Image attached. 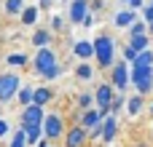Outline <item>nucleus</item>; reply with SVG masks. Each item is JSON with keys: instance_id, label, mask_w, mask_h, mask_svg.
<instances>
[{"instance_id": "14", "label": "nucleus", "mask_w": 153, "mask_h": 147, "mask_svg": "<svg viewBox=\"0 0 153 147\" xmlns=\"http://www.w3.org/2000/svg\"><path fill=\"white\" fill-rule=\"evenodd\" d=\"M73 51H75V56H78V59H89V56H94V43H86V40H78Z\"/></svg>"}, {"instance_id": "16", "label": "nucleus", "mask_w": 153, "mask_h": 147, "mask_svg": "<svg viewBox=\"0 0 153 147\" xmlns=\"http://www.w3.org/2000/svg\"><path fill=\"white\" fill-rule=\"evenodd\" d=\"M129 46H132V48H137V51H145V48H151L148 32H143V35H129Z\"/></svg>"}, {"instance_id": "38", "label": "nucleus", "mask_w": 153, "mask_h": 147, "mask_svg": "<svg viewBox=\"0 0 153 147\" xmlns=\"http://www.w3.org/2000/svg\"><path fill=\"white\" fill-rule=\"evenodd\" d=\"M148 29H151V32H153V24H148Z\"/></svg>"}, {"instance_id": "36", "label": "nucleus", "mask_w": 153, "mask_h": 147, "mask_svg": "<svg viewBox=\"0 0 153 147\" xmlns=\"http://www.w3.org/2000/svg\"><path fill=\"white\" fill-rule=\"evenodd\" d=\"M91 24H94V16H91V13H89V16H86V19H83V27H86V29H89V27H91Z\"/></svg>"}, {"instance_id": "6", "label": "nucleus", "mask_w": 153, "mask_h": 147, "mask_svg": "<svg viewBox=\"0 0 153 147\" xmlns=\"http://www.w3.org/2000/svg\"><path fill=\"white\" fill-rule=\"evenodd\" d=\"M65 134V121L59 112H48L46 121H43V137L46 139H59Z\"/></svg>"}, {"instance_id": "12", "label": "nucleus", "mask_w": 153, "mask_h": 147, "mask_svg": "<svg viewBox=\"0 0 153 147\" xmlns=\"http://www.w3.org/2000/svg\"><path fill=\"white\" fill-rule=\"evenodd\" d=\"M113 21H116V27H121V29H124V27H132L137 19H134V11H132V8H126V11H118V13L113 16Z\"/></svg>"}, {"instance_id": "1", "label": "nucleus", "mask_w": 153, "mask_h": 147, "mask_svg": "<svg viewBox=\"0 0 153 147\" xmlns=\"http://www.w3.org/2000/svg\"><path fill=\"white\" fill-rule=\"evenodd\" d=\"M94 56L102 67H113V56H116V43L110 35H100L94 40Z\"/></svg>"}, {"instance_id": "15", "label": "nucleus", "mask_w": 153, "mask_h": 147, "mask_svg": "<svg viewBox=\"0 0 153 147\" xmlns=\"http://www.w3.org/2000/svg\"><path fill=\"white\" fill-rule=\"evenodd\" d=\"M19 16H22V24H24V27H32V24L38 21V5H27Z\"/></svg>"}, {"instance_id": "35", "label": "nucleus", "mask_w": 153, "mask_h": 147, "mask_svg": "<svg viewBox=\"0 0 153 147\" xmlns=\"http://www.w3.org/2000/svg\"><path fill=\"white\" fill-rule=\"evenodd\" d=\"M129 8H132V11H140V8H143V0H129Z\"/></svg>"}, {"instance_id": "25", "label": "nucleus", "mask_w": 153, "mask_h": 147, "mask_svg": "<svg viewBox=\"0 0 153 147\" xmlns=\"http://www.w3.org/2000/svg\"><path fill=\"white\" fill-rule=\"evenodd\" d=\"M8 64H11V67H24V64H27V56H24V54H11V56H8Z\"/></svg>"}, {"instance_id": "3", "label": "nucleus", "mask_w": 153, "mask_h": 147, "mask_svg": "<svg viewBox=\"0 0 153 147\" xmlns=\"http://www.w3.org/2000/svg\"><path fill=\"white\" fill-rule=\"evenodd\" d=\"M32 67H35V70H32L35 75H46L48 70L56 67V54H54L51 48H46V46L38 48V54H35V59H32Z\"/></svg>"}, {"instance_id": "2", "label": "nucleus", "mask_w": 153, "mask_h": 147, "mask_svg": "<svg viewBox=\"0 0 153 147\" xmlns=\"http://www.w3.org/2000/svg\"><path fill=\"white\" fill-rule=\"evenodd\" d=\"M22 80L16 72H3L0 75V102H11L13 96H19Z\"/></svg>"}, {"instance_id": "18", "label": "nucleus", "mask_w": 153, "mask_h": 147, "mask_svg": "<svg viewBox=\"0 0 153 147\" xmlns=\"http://www.w3.org/2000/svg\"><path fill=\"white\" fill-rule=\"evenodd\" d=\"M132 64H134V67H153V51H151V48L140 51V54H137V59H134Z\"/></svg>"}, {"instance_id": "27", "label": "nucleus", "mask_w": 153, "mask_h": 147, "mask_svg": "<svg viewBox=\"0 0 153 147\" xmlns=\"http://www.w3.org/2000/svg\"><path fill=\"white\" fill-rule=\"evenodd\" d=\"M145 24H148L145 19H143V21L137 19V21H134V24L129 27V35H143V32H145Z\"/></svg>"}, {"instance_id": "13", "label": "nucleus", "mask_w": 153, "mask_h": 147, "mask_svg": "<svg viewBox=\"0 0 153 147\" xmlns=\"http://www.w3.org/2000/svg\"><path fill=\"white\" fill-rule=\"evenodd\" d=\"M105 118H102V112L100 110H86L83 115H81V126H86V129H91V126H97V123H102Z\"/></svg>"}, {"instance_id": "34", "label": "nucleus", "mask_w": 153, "mask_h": 147, "mask_svg": "<svg viewBox=\"0 0 153 147\" xmlns=\"http://www.w3.org/2000/svg\"><path fill=\"white\" fill-rule=\"evenodd\" d=\"M145 21L153 24V3H151V5H145Z\"/></svg>"}, {"instance_id": "33", "label": "nucleus", "mask_w": 153, "mask_h": 147, "mask_svg": "<svg viewBox=\"0 0 153 147\" xmlns=\"http://www.w3.org/2000/svg\"><path fill=\"white\" fill-rule=\"evenodd\" d=\"M121 107H124V99H121V96H118V99H113V104H110V115H116Z\"/></svg>"}, {"instance_id": "28", "label": "nucleus", "mask_w": 153, "mask_h": 147, "mask_svg": "<svg viewBox=\"0 0 153 147\" xmlns=\"http://www.w3.org/2000/svg\"><path fill=\"white\" fill-rule=\"evenodd\" d=\"M137 54H140V51H137V48H132V46H126V48H124V59H126L129 64L137 59Z\"/></svg>"}, {"instance_id": "5", "label": "nucleus", "mask_w": 153, "mask_h": 147, "mask_svg": "<svg viewBox=\"0 0 153 147\" xmlns=\"http://www.w3.org/2000/svg\"><path fill=\"white\" fill-rule=\"evenodd\" d=\"M113 88H116V86H108V83H102V86L94 88V102H97L102 118L110 115V104H113V99H116V96H113Z\"/></svg>"}, {"instance_id": "40", "label": "nucleus", "mask_w": 153, "mask_h": 147, "mask_svg": "<svg viewBox=\"0 0 153 147\" xmlns=\"http://www.w3.org/2000/svg\"><path fill=\"white\" fill-rule=\"evenodd\" d=\"M151 112H153V110H151Z\"/></svg>"}, {"instance_id": "39", "label": "nucleus", "mask_w": 153, "mask_h": 147, "mask_svg": "<svg viewBox=\"0 0 153 147\" xmlns=\"http://www.w3.org/2000/svg\"><path fill=\"white\" fill-rule=\"evenodd\" d=\"M121 3H129V0H121Z\"/></svg>"}, {"instance_id": "7", "label": "nucleus", "mask_w": 153, "mask_h": 147, "mask_svg": "<svg viewBox=\"0 0 153 147\" xmlns=\"http://www.w3.org/2000/svg\"><path fill=\"white\" fill-rule=\"evenodd\" d=\"M46 121V112H43V104H27L22 110V126H43Z\"/></svg>"}, {"instance_id": "26", "label": "nucleus", "mask_w": 153, "mask_h": 147, "mask_svg": "<svg viewBox=\"0 0 153 147\" xmlns=\"http://www.w3.org/2000/svg\"><path fill=\"white\" fill-rule=\"evenodd\" d=\"M75 75H78L81 80H89V78L94 75V70H91L89 64H78V70H75Z\"/></svg>"}, {"instance_id": "20", "label": "nucleus", "mask_w": 153, "mask_h": 147, "mask_svg": "<svg viewBox=\"0 0 153 147\" xmlns=\"http://www.w3.org/2000/svg\"><path fill=\"white\" fill-rule=\"evenodd\" d=\"M48 40H51V35H48L46 29H38V32L32 35V46H35V48H43V46H48Z\"/></svg>"}, {"instance_id": "8", "label": "nucleus", "mask_w": 153, "mask_h": 147, "mask_svg": "<svg viewBox=\"0 0 153 147\" xmlns=\"http://www.w3.org/2000/svg\"><path fill=\"white\" fill-rule=\"evenodd\" d=\"M129 80H132V72H129V62L124 59V62H118V64L113 67V86H116L118 91H124V88L129 86Z\"/></svg>"}, {"instance_id": "11", "label": "nucleus", "mask_w": 153, "mask_h": 147, "mask_svg": "<svg viewBox=\"0 0 153 147\" xmlns=\"http://www.w3.org/2000/svg\"><path fill=\"white\" fill-rule=\"evenodd\" d=\"M116 131H118V121H116V115H108L102 121V142H113Z\"/></svg>"}, {"instance_id": "17", "label": "nucleus", "mask_w": 153, "mask_h": 147, "mask_svg": "<svg viewBox=\"0 0 153 147\" xmlns=\"http://www.w3.org/2000/svg\"><path fill=\"white\" fill-rule=\"evenodd\" d=\"M27 131V145H38L43 137V126H22Z\"/></svg>"}, {"instance_id": "19", "label": "nucleus", "mask_w": 153, "mask_h": 147, "mask_svg": "<svg viewBox=\"0 0 153 147\" xmlns=\"http://www.w3.org/2000/svg\"><path fill=\"white\" fill-rule=\"evenodd\" d=\"M54 99V94H51V88H35V104H48Z\"/></svg>"}, {"instance_id": "23", "label": "nucleus", "mask_w": 153, "mask_h": 147, "mask_svg": "<svg viewBox=\"0 0 153 147\" xmlns=\"http://www.w3.org/2000/svg\"><path fill=\"white\" fill-rule=\"evenodd\" d=\"M24 8V0H5V13H22Z\"/></svg>"}, {"instance_id": "32", "label": "nucleus", "mask_w": 153, "mask_h": 147, "mask_svg": "<svg viewBox=\"0 0 153 147\" xmlns=\"http://www.w3.org/2000/svg\"><path fill=\"white\" fill-rule=\"evenodd\" d=\"M51 27H54L56 32H59V29H65V19H62V16H54V19H51Z\"/></svg>"}, {"instance_id": "24", "label": "nucleus", "mask_w": 153, "mask_h": 147, "mask_svg": "<svg viewBox=\"0 0 153 147\" xmlns=\"http://www.w3.org/2000/svg\"><path fill=\"white\" fill-rule=\"evenodd\" d=\"M24 145H27V131L19 129V131L13 134V139H11V147H24Z\"/></svg>"}, {"instance_id": "21", "label": "nucleus", "mask_w": 153, "mask_h": 147, "mask_svg": "<svg viewBox=\"0 0 153 147\" xmlns=\"http://www.w3.org/2000/svg\"><path fill=\"white\" fill-rule=\"evenodd\" d=\"M19 102H22L24 107H27V104H32V102H35V88H27V86H24V88H19Z\"/></svg>"}, {"instance_id": "29", "label": "nucleus", "mask_w": 153, "mask_h": 147, "mask_svg": "<svg viewBox=\"0 0 153 147\" xmlns=\"http://www.w3.org/2000/svg\"><path fill=\"white\" fill-rule=\"evenodd\" d=\"M91 102H94V94H81L78 96V104L81 107H91Z\"/></svg>"}, {"instance_id": "37", "label": "nucleus", "mask_w": 153, "mask_h": 147, "mask_svg": "<svg viewBox=\"0 0 153 147\" xmlns=\"http://www.w3.org/2000/svg\"><path fill=\"white\" fill-rule=\"evenodd\" d=\"M5 134H8V123H5V121H0V137H5Z\"/></svg>"}, {"instance_id": "9", "label": "nucleus", "mask_w": 153, "mask_h": 147, "mask_svg": "<svg viewBox=\"0 0 153 147\" xmlns=\"http://www.w3.org/2000/svg\"><path fill=\"white\" fill-rule=\"evenodd\" d=\"M86 139H89V129H86V126H81V123H78V126H73V129L65 134V145H67V147H81Z\"/></svg>"}, {"instance_id": "31", "label": "nucleus", "mask_w": 153, "mask_h": 147, "mask_svg": "<svg viewBox=\"0 0 153 147\" xmlns=\"http://www.w3.org/2000/svg\"><path fill=\"white\" fill-rule=\"evenodd\" d=\"M59 75H62V70H59V64H56V67H54V70H48V72H46L43 78H46V80H56Z\"/></svg>"}, {"instance_id": "4", "label": "nucleus", "mask_w": 153, "mask_h": 147, "mask_svg": "<svg viewBox=\"0 0 153 147\" xmlns=\"http://www.w3.org/2000/svg\"><path fill=\"white\" fill-rule=\"evenodd\" d=\"M132 83H134L137 91L145 96L153 88V67H134V64H132Z\"/></svg>"}, {"instance_id": "30", "label": "nucleus", "mask_w": 153, "mask_h": 147, "mask_svg": "<svg viewBox=\"0 0 153 147\" xmlns=\"http://www.w3.org/2000/svg\"><path fill=\"white\" fill-rule=\"evenodd\" d=\"M89 137H91V139H102V123L91 126V129H89Z\"/></svg>"}, {"instance_id": "10", "label": "nucleus", "mask_w": 153, "mask_h": 147, "mask_svg": "<svg viewBox=\"0 0 153 147\" xmlns=\"http://www.w3.org/2000/svg\"><path fill=\"white\" fill-rule=\"evenodd\" d=\"M89 8H91L89 0H73L70 3V21L73 24H83V19L89 16Z\"/></svg>"}, {"instance_id": "22", "label": "nucleus", "mask_w": 153, "mask_h": 147, "mask_svg": "<svg viewBox=\"0 0 153 147\" xmlns=\"http://www.w3.org/2000/svg\"><path fill=\"white\" fill-rule=\"evenodd\" d=\"M126 107H129V115H140V112H143V94H140V96H132V99L126 102Z\"/></svg>"}]
</instances>
